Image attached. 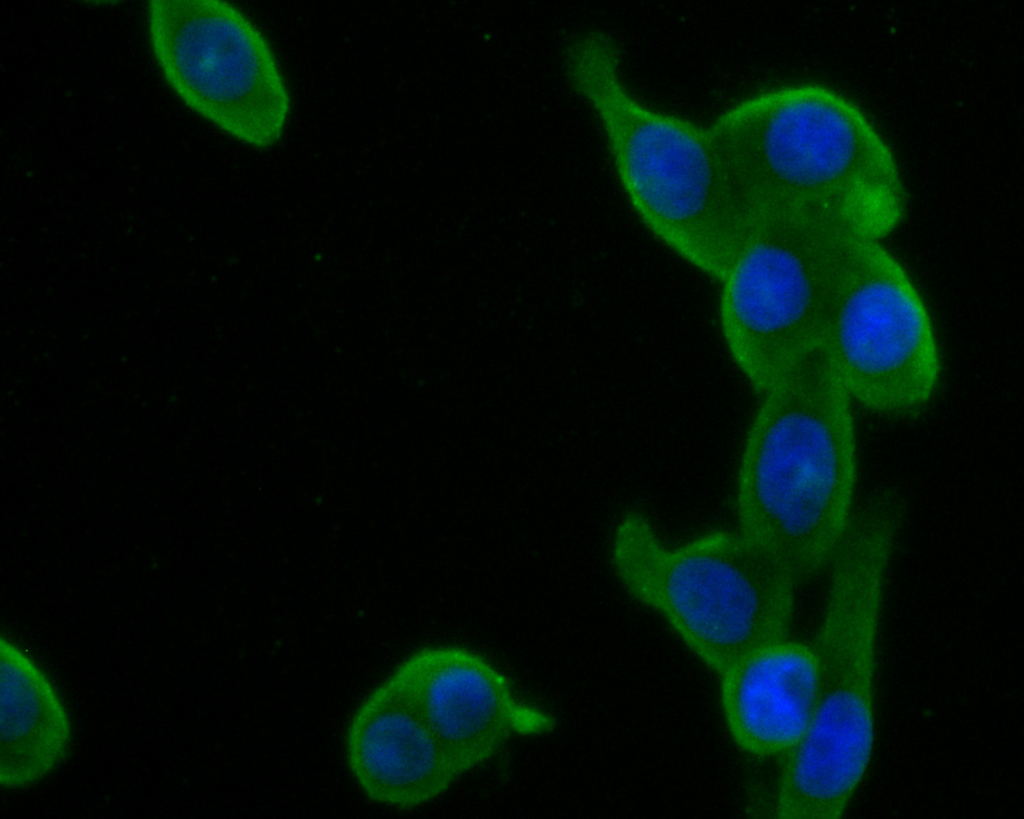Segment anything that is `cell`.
Instances as JSON below:
<instances>
[{
    "mask_svg": "<svg viewBox=\"0 0 1024 819\" xmlns=\"http://www.w3.org/2000/svg\"><path fill=\"white\" fill-rule=\"evenodd\" d=\"M709 128L755 220L823 217L880 241L902 222L908 198L893 149L856 102L829 86L765 89Z\"/></svg>",
    "mask_w": 1024,
    "mask_h": 819,
    "instance_id": "cell-1",
    "label": "cell"
},
{
    "mask_svg": "<svg viewBox=\"0 0 1024 819\" xmlns=\"http://www.w3.org/2000/svg\"><path fill=\"white\" fill-rule=\"evenodd\" d=\"M761 394L737 472L739 531L799 584L829 565L855 510L853 400L823 344Z\"/></svg>",
    "mask_w": 1024,
    "mask_h": 819,
    "instance_id": "cell-2",
    "label": "cell"
},
{
    "mask_svg": "<svg viewBox=\"0 0 1024 819\" xmlns=\"http://www.w3.org/2000/svg\"><path fill=\"white\" fill-rule=\"evenodd\" d=\"M903 523L889 502L854 511L830 562L814 647L820 694L800 742L783 759L781 819H839L863 785L877 741V673L887 572Z\"/></svg>",
    "mask_w": 1024,
    "mask_h": 819,
    "instance_id": "cell-3",
    "label": "cell"
},
{
    "mask_svg": "<svg viewBox=\"0 0 1024 819\" xmlns=\"http://www.w3.org/2000/svg\"><path fill=\"white\" fill-rule=\"evenodd\" d=\"M570 89L596 117L630 206L645 227L705 274L721 279L754 225L709 128L637 97L605 30L572 35L562 51Z\"/></svg>",
    "mask_w": 1024,
    "mask_h": 819,
    "instance_id": "cell-4",
    "label": "cell"
},
{
    "mask_svg": "<svg viewBox=\"0 0 1024 819\" xmlns=\"http://www.w3.org/2000/svg\"><path fill=\"white\" fill-rule=\"evenodd\" d=\"M609 557L623 588L719 674L790 629L798 584L741 531L714 530L670 546L646 515L631 510L613 529Z\"/></svg>",
    "mask_w": 1024,
    "mask_h": 819,
    "instance_id": "cell-5",
    "label": "cell"
},
{
    "mask_svg": "<svg viewBox=\"0 0 1024 819\" xmlns=\"http://www.w3.org/2000/svg\"><path fill=\"white\" fill-rule=\"evenodd\" d=\"M856 237L823 217L755 220L720 279L719 322L730 357L756 391L822 344L837 271Z\"/></svg>",
    "mask_w": 1024,
    "mask_h": 819,
    "instance_id": "cell-6",
    "label": "cell"
},
{
    "mask_svg": "<svg viewBox=\"0 0 1024 819\" xmlns=\"http://www.w3.org/2000/svg\"><path fill=\"white\" fill-rule=\"evenodd\" d=\"M822 344L851 399L872 411H915L938 386L941 361L930 314L908 272L880 240L848 242Z\"/></svg>",
    "mask_w": 1024,
    "mask_h": 819,
    "instance_id": "cell-7",
    "label": "cell"
},
{
    "mask_svg": "<svg viewBox=\"0 0 1024 819\" xmlns=\"http://www.w3.org/2000/svg\"><path fill=\"white\" fill-rule=\"evenodd\" d=\"M146 22L154 61L183 104L250 147L282 138L290 92L270 43L242 10L222 0H152Z\"/></svg>",
    "mask_w": 1024,
    "mask_h": 819,
    "instance_id": "cell-8",
    "label": "cell"
},
{
    "mask_svg": "<svg viewBox=\"0 0 1024 819\" xmlns=\"http://www.w3.org/2000/svg\"><path fill=\"white\" fill-rule=\"evenodd\" d=\"M390 675L461 774L490 760L512 738L542 735L555 726L548 711L518 695L500 668L465 647H422Z\"/></svg>",
    "mask_w": 1024,
    "mask_h": 819,
    "instance_id": "cell-9",
    "label": "cell"
},
{
    "mask_svg": "<svg viewBox=\"0 0 1024 819\" xmlns=\"http://www.w3.org/2000/svg\"><path fill=\"white\" fill-rule=\"evenodd\" d=\"M344 749L360 791L391 808L410 809L433 801L462 775L390 674L355 708Z\"/></svg>",
    "mask_w": 1024,
    "mask_h": 819,
    "instance_id": "cell-10",
    "label": "cell"
},
{
    "mask_svg": "<svg viewBox=\"0 0 1024 819\" xmlns=\"http://www.w3.org/2000/svg\"><path fill=\"white\" fill-rule=\"evenodd\" d=\"M719 675L723 717L738 747L773 757L800 742L820 694L814 645L785 637L752 650Z\"/></svg>",
    "mask_w": 1024,
    "mask_h": 819,
    "instance_id": "cell-11",
    "label": "cell"
},
{
    "mask_svg": "<svg viewBox=\"0 0 1024 819\" xmlns=\"http://www.w3.org/2000/svg\"><path fill=\"white\" fill-rule=\"evenodd\" d=\"M0 699V785L23 789L66 760L71 719L49 676L5 636L0 641Z\"/></svg>",
    "mask_w": 1024,
    "mask_h": 819,
    "instance_id": "cell-12",
    "label": "cell"
}]
</instances>
